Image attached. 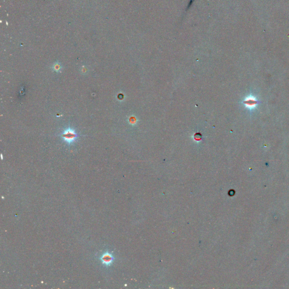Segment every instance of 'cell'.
I'll list each match as a JSON object with an SVG mask.
<instances>
[{
  "label": "cell",
  "instance_id": "3",
  "mask_svg": "<svg viewBox=\"0 0 289 289\" xmlns=\"http://www.w3.org/2000/svg\"><path fill=\"white\" fill-rule=\"evenodd\" d=\"M244 103L246 106V107H247L248 108L250 109H254L256 107L257 105H258V100H257L255 97L253 96H250L248 97L245 100Z\"/></svg>",
  "mask_w": 289,
  "mask_h": 289
},
{
  "label": "cell",
  "instance_id": "4",
  "mask_svg": "<svg viewBox=\"0 0 289 289\" xmlns=\"http://www.w3.org/2000/svg\"><path fill=\"white\" fill-rule=\"evenodd\" d=\"M61 68V65L59 63H56V64L54 65V68L55 71H59V70H60Z\"/></svg>",
  "mask_w": 289,
  "mask_h": 289
},
{
  "label": "cell",
  "instance_id": "2",
  "mask_svg": "<svg viewBox=\"0 0 289 289\" xmlns=\"http://www.w3.org/2000/svg\"><path fill=\"white\" fill-rule=\"evenodd\" d=\"M62 137L67 144H71L76 140L78 134L74 129H72L71 128H67L62 134Z\"/></svg>",
  "mask_w": 289,
  "mask_h": 289
},
{
  "label": "cell",
  "instance_id": "1",
  "mask_svg": "<svg viewBox=\"0 0 289 289\" xmlns=\"http://www.w3.org/2000/svg\"><path fill=\"white\" fill-rule=\"evenodd\" d=\"M99 260L101 264L106 268H109L111 266L115 260V256L114 254L107 250L103 252L99 257Z\"/></svg>",
  "mask_w": 289,
  "mask_h": 289
}]
</instances>
